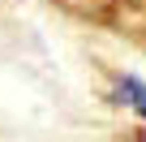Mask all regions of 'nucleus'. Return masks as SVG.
Here are the masks:
<instances>
[{"label":"nucleus","mask_w":146,"mask_h":142,"mask_svg":"<svg viewBox=\"0 0 146 142\" xmlns=\"http://www.w3.org/2000/svg\"><path fill=\"white\" fill-rule=\"evenodd\" d=\"M120 99L146 116V82H137V78H120Z\"/></svg>","instance_id":"1"}]
</instances>
